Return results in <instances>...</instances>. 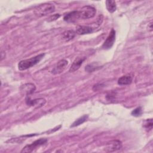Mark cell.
I'll use <instances>...</instances> for the list:
<instances>
[{
  "mask_svg": "<svg viewBox=\"0 0 153 153\" xmlns=\"http://www.w3.org/2000/svg\"><path fill=\"white\" fill-rule=\"evenodd\" d=\"M44 56V53H41L30 59L21 60L18 64L19 69L20 71H24L31 68L38 63L43 59Z\"/></svg>",
  "mask_w": 153,
  "mask_h": 153,
  "instance_id": "1",
  "label": "cell"
},
{
  "mask_svg": "<svg viewBox=\"0 0 153 153\" xmlns=\"http://www.w3.org/2000/svg\"><path fill=\"white\" fill-rule=\"evenodd\" d=\"M55 10L54 6L50 3H44L37 7L35 10V13L39 17L44 16L52 13Z\"/></svg>",
  "mask_w": 153,
  "mask_h": 153,
  "instance_id": "2",
  "label": "cell"
},
{
  "mask_svg": "<svg viewBox=\"0 0 153 153\" xmlns=\"http://www.w3.org/2000/svg\"><path fill=\"white\" fill-rule=\"evenodd\" d=\"M79 19H87L93 17L96 13V9L90 5H86L81 8V9L78 11Z\"/></svg>",
  "mask_w": 153,
  "mask_h": 153,
  "instance_id": "3",
  "label": "cell"
},
{
  "mask_svg": "<svg viewBox=\"0 0 153 153\" xmlns=\"http://www.w3.org/2000/svg\"><path fill=\"white\" fill-rule=\"evenodd\" d=\"M47 142V139L45 138H40L35 141H34L33 142H32L31 144L29 145H26L23 149L22 150L20 151L21 153H23V152H32L35 148H36L38 146H40L41 145H42L44 144H45L46 142Z\"/></svg>",
  "mask_w": 153,
  "mask_h": 153,
  "instance_id": "4",
  "label": "cell"
},
{
  "mask_svg": "<svg viewBox=\"0 0 153 153\" xmlns=\"http://www.w3.org/2000/svg\"><path fill=\"white\" fill-rule=\"evenodd\" d=\"M122 148V143L119 140H113L108 142L104 148V150L108 152H114Z\"/></svg>",
  "mask_w": 153,
  "mask_h": 153,
  "instance_id": "5",
  "label": "cell"
},
{
  "mask_svg": "<svg viewBox=\"0 0 153 153\" xmlns=\"http://www.w3.org/2000/svg\"><path fill=\"white\" fill-rule=\"evenodd\" d=\"M115 31L114 29H112L108 36L105 41L104 43L103 44L102 48L104 50H108L110 49L114 45V43L115 41Z\"/></svg>",
  "mask_w": 153,
  "mask_h": 153,
  "instance_id": "6",
  "label": "cell"
},
{
  "mask_svg": "<svg viewBox=\"0 0 153 153\" xmlns=\"http://www.w3.org/2000/svg\"><path fill=\"white\" fill-rule=\"evenodd\" d=\"M68 64V62L65 59H62L59 60L51 71V72L54 74H61L65 69Z\"/></svg>",
  "mask_w": 153,
  "mask_h": 153,
  "instance_id": "7",
  "label": "cell"
},
{
  "mask_svg": "<svg viewBox=\"0 0 153 153\" xmlns=\"http://www.w3.org/2000/svg\"><path fill=\"white\" fill-rule=\"evenodd\" d=\"M26 103L28 105L34 106L35 108H40L44 105L45 103V100L43 98H39L35 99L33 100H30L29 97H27L26 99Z\"/></svg>",
  "mask_w": 153,
  "mask_h": 153,
  "instance_id": "8",
  "label": "cell"
},
{
  "mask_svg": "<svg viewBox=\"0 0 153 153\" xmlns=\"http://www.w3.org/2000/svg\"><path fill=\"white\" fill-rule=\"evenodd\" d=\"M86 59V57H78L77 58H76L75 59V60L73 62V63H72L70 68H69V72H75V71L78 70L80 66H81V65L82 64V63L84 62V61Z\"/></svg>",
  "mask_w": 153,
  "mask_h": 153,
  "instance_id": "9",
  "label": "cell"
},
{
  "mask_svg": "<svg viewBox=\"0 0 153 153\" xmlns=\"http://www.w3.org/2000/svg\"><path fill=\"white\" fill-rule=\"evenodd\" d=\"M79 19L78 11H73L65 15L63 19L67 22H74Z\"/></svg>",
  "mask_w": 153,
  "mask_h": 153,
  "instance_id": "10",
  "label": "cell"
},
{
  "mask_svg": "<svg viewBox=\"0 0 153 153\" xmlns=\"http://www.w3.org/2000/svg\"><path fill=\"white\" fill-rule=\"evenodd\" d=\"M35 85L33 84L32 83H27L22 85L20 88L21 91L23 92L25 94H26L27 95L30 94L34 92L35 90Z\"/></svg>",
  "mask_w": 153,
  "mask_h": 153,
  "instance_id": "11",
  "label": "cell"
},
{
  "mask_svg": "<svg viewBox=\"0 0 153 153\" xmlns=\"http://www.w3.org/2000/svg\"><path fill=\"white\" fill-rule=\"evenodd\" d=\"M93 28L88 26H78L76 27V33L78 35H84L93 32Z\"/></svg>",
  "mask_w": 153,
  "mask_h": 153,
  "instance_id": "12",
  "label": "cell"
},
{
  "mask_svg": "<svg viewBox=\"0 0 153 153\" xmlns=\"http://www.w3.org/2000/svg\"><path fill=\"white\" fill-rule=\"evenodd\" d=\"M133 77L130 75H125L118 79V84L120 85H128L132 82Z\"/></svg>",
  "mask_w": 153,
  "mask_h": 153,
  "instance_id": "13",
  "label": "cell"
},
{
  "mask_svg": "<svg viewBox=\"0 0 153 153\" xmlns=\"http://www.w3.org/2000/svg\"><path fill=\"white\" fill-rule=\"evenodd\" d=\"M75 33L74 30H69L64 32L62 33V38L66 41H69L72 40L75 37Z\"/></svg>",
  "mask_w": 153,
  "mask_h": 153,
  "instance_id": "14",
  "label": "cell"
},
{
  "mask_svg": "<svg viewBox=\"0 0 153 153\" xmlns=\"http://www.w3.org/2000/svg\"><path fill=\"white\" fill-rule=\"evenodd\" d=\"M106 7L108 10V11L112 13L114 11H115L117 9V5L116 2L115 1H111V0H108L106 1Z\"/></svg>",
  "mask_w": 153,
  "mask_h": 153,
  "instance_id": "15",
  "label": "cell"
},
{
  "mask_svg": "<svg viewBox=\"0 0 153 153\" xmlns=\"http://www.w3.org/2000/svg\"><path fill=\"white\" fill-rule=\"evenodd\" d=\"M88 118V115H84L83 116L81 117L80 118H78L76 120H75L72 124L71 126V127H74L79 126L80 124L84 123Z\"/></svg>",
  "mask_w": 153,
  "mask_h": 153,
  "instance_id": "16",
  "label": "cell"
},
{
  "mask_svg": "<svg viewBox=\"0 0 153 153\" xmlns=\"http://www.w3.org/2000/svg\"><path fill=\"white\" fill-rule=\"evenodd\" d=\"M99 68H100V66H95L93 64H90V65H88L85 66V70L88 72H92L96 70H97L99 69Z\"/></svg>",
  "mask_w": 153,
  "mask_h": 153,
  "instance_id": "17",
  "label": "cell"
},
{
  "mask_svg": "<svg viewBox=\"0 0 153 153\" xmlns=\"http://www.w3.org/2000/svg\"><path fill=\"white\" fill-rule=\"evenodd\" d=\"M142 113V110L141 107H137L131 112V115L134 117H139L140 116Z\"/></svg>",
  "mask_w": 153,
  "mask_h": 153,
  "instance_id": "18",
  "label": "cell"
},
{
  "mask_svg": "<svg viewBox=\"0 0 153 153\" xmlns=\"http://www.w3.org/2000/svg\"><path fill=\"white\" fill-rule=\"evenodd\" d=\"M145 127H146V128H148L149 130L152 129V119H148L146 121V123L144 125Z\"/></svg>",
  "mask_w": 153,
  "mask_h": 153,
  "instance_id": "19",
  "label": "cell"
},
{
  "mask_svg": "<svg viewBox=\"0 0 153 153\" xmlns=\"http://www.w3.org/2000/svg\"><path fill=\"white\" fill-rule=\"evenodd\" d=\"M60 17V14H53L51 16H50L48 19V22H52V21H54L57 19H58L59 17Z\"/></svg>",
  "mask_w": 153,
  "mask_h": 153,
  "instance_id": "20",
  "label": "cell"
}]
</instances>
